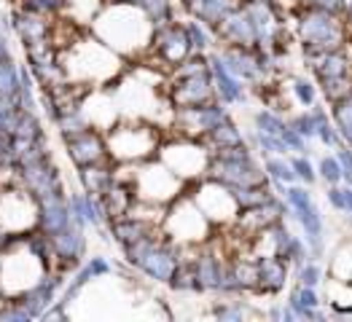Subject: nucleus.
Listing matches in <instances>:
<instances>
[{"mask_svg": "<svg viewBox=\"0 0 352 322\" xmlns=\"http://www.w3.org/2000/svg\"><path fill=\"white\" fill-rule=\"evenodd\" d=\"M91 35L100 38L105 46H111L116 54L129 57L148 49L153 25L146 19V14L138 5L129 3H108L89 25Z\"/></svg>", "mask_w": 352, "mask_h": 322, "instance_id": "f257e3e1", "label": "nucleus"}, {"mask_svg": "<svg viewBox=\"0 0 352 322\" xmlns=\"http://www.w3.org/2000/svg\"><path fill=\"white\" fill-rule=\"evenodd\" d=\"M108 156L118 164H140L156 156L162 146V132L156 124H148L143 118H126L116 121L108 132Z\"/></svg>", "mask_w": 352, "mask_h": 322, "instance_id": "f03ea898", "label": "nucleus"}, {"mask_svg": "<svg viewBox=\"0 0 352 322\" xmlns=\"http://www.w3.org/2000/svg\"><path fill=\"white\" fill-rule=\"evenodd\" d=\"M296 35L304 43V57H307V54H323V51L342 49L344 27L333 11L304 5L296 14Z\"/></svg>", "mask_w": 352, "mask_h": 322, "instance_id": "7ed1b4c3", "label": "nucleus"}, {"mask_svg": "<svg viewBox=\"0 0 352 322\" xmlns=\"http://www.w3.org/2000/svg\"><path fill=\"white\" fill-rule=\"evenodd\" d=\"M186 180L177 177L164 161L159 159H148L140 161L135 167V177H132V188H135V196L140 202H151V205H173L180 191H183Z\"/></svg>", "mask_w": 352, "mask_h": 322, "instance_id": "20e7f679", "label": "nucleus"}, {"mask_svg": "<svg viewBox=\"0 0 352 322\" xmlns=\"http://www.w3.org/2000/svg\"><path fill=\"white\" fill-rule=\"evenodd\" d=\"M159 161H164L177 177L183 180H202L207 175V167H210V159L212 153L207 150V146L197 137H180L170 140V143H162L156 150Z\"/></svg>", "mask_w": 352, "mask_h": 322, "instance_id": "39448f33", "label": "nucleus"}, {"mask_svg": "<svg viewBox=\"0 0 352 322\" xmlns=\"http://www.w3.org/2000/svg\"><path fill=\"white\" fill-rule=\"evenodd\" d=\"M38 226V199L22 185L0 191V229L8 234H28Z\"/></svg>", "mask_w": 352, "mask_h": 322, "instance_id": "423d86ee", "label": "nucleus"}, {"mask_svg": "<svg viewBox=\"0 0 352 322\" xmlns=\"http://www.w3.org/2000/svg\"><path fill=\"white\" fill-rule=\"evenodd\" d=\"M194 202L199 205V209L205 212V218L212 226H232L239 215V205L234 199V191L212 177H202L194 185Z\"/></svg>", "mask_w": 352, "mask_h": 322, "instance_id": "0eeeda50", "label": "nucleus"}, {"mask_svg": "<svg viewBox=\"0 0 352 322\" xmlns=\"http://www.w3.org/2000/svg\"><path fill=\"white\" fill-rule=\"evenodd\" d=\"M229 118H232L229 105L212 100V102H205V105L173 111V126H175V132L180 137H197V140H202L210 129H215L218 124H223Z\"/></svg>", "mask_w": 352, "mask_h": 322, "instance_id": "6e6552de", "label": "nucleus"}, {"mask_svg": "<svg viewBox=\"0 0 352 322\" xmlns=\"http://www.w3.org/2000/svg\"><path fill=\"white\" fill-rule=\"evenodd\" d=\"M205 177H212V180H218V183H223L229 188L258 185V183L269 180L264 172V164H258L256 156H250V159H221V156H212Z\"/></svg>", "mask_w": 352, "mask_h": 322, "instance_id": "1a4fd4ad", "label": "nucleus"}, {"mask_svg": "<svg viewBox=\"0 0 352 322\" xmlns=\"http://www.w3.org/2000/svg\"><path fill=\"white\" fill-rule=\"evenodd\" d=\"M62 143H65V150H67V159L76 167H87V164H97V161L111 159L105 132H100L94 126H87V129H81L76 135H65Z\"/></svg>", "mask_w": 352, "mask_h": 322, "instance_id": "9d476101", "label": "nucleus"}, {"mask_svg": "<svg viewBox=\"0 0 352 322\" xmlns=\"http://www.w3.org/2000/svg\"><path fill=\"white\" fill-rule=\"evenodd\" d=\"M215 100V87H212V76H191V78H170L167 87V102L173 111L180 108H194V105H205Z\"/></svg>", "mask_w": 352, "mask_h": 322, "instance_id": "9b49d317", "label": "nucleus"}, {"mask_svg": "<svg viewBox=\"0 0 352 322\" xmlns=\"http://www.w3.org/2000/svg\"><path fill=\"white\" fill-rule=\"evenodd\" d=\"M16 185L30 191L35 199H43V196H52V194H65V183H62V175L54 167L52 156L41 159L35 164H28V167H19Z\"/></svg>", "mask_w": 352, "mask_h": 322, "instance_id": "f8f14e48", "label": "nucleus"}, {"mask_svg": "<svg viewBox=\"0 0 352 322\" xmlns=\"http://www.w3.org/2000/svg\"><path fill=\"white\" fill-rule=\"evenodd\" d=\"M215 41L218 46H258V32L253 19L245 14V8H234L226 19H221L215 27Z\"/></svg>", "mask_w": 352, "mask_h": 322, "instance_id": "ddd939ff", "label": "nucleus"}, {"mask_svg": "<svg viewBox=\"0 0 352 322\" xmlns=\"http://www.w3.org/2000/svg\"><path fill=\"white\" fill-rule=\"evenodd\" d=\"M210 76H212V87H215V100L223 105H236L245 100V87L242 81L229 73V67L223 65V59L218 54H210Z\"/></svg>", "mask_w": 352, "mask_h": 322, "instance_id": "4468645a", "label": "nucleus"}, {"mask_svg": "<svg viewBox=\"0 0 352 322\" xmlns=\"http://www.w3.org/2000/svg\"><path fill=\"white\" fill-rule=\"evenodd\" d=\"M70 223V207H67V194H52L38 199V229L43 234H54Z\"/></svg>", "mask_w": 352, "mask_h": 322, "instance_id": "2eb2a0df", "label": "nucleus"}, {"mask_svg": "<svg viewBox=\"0 0 352 322\" xmlns=\"http://www.w3.org/2000/svg\"><path fill=\"white\" fill-rule=\"evenodd\" d=\"M97 199H100V207H102V212H105V223L129 215V209L138 202L135 188H132L129 183H121V180H113Z\"/></svg>", "mask_w": 352, "mask_h": 322, "instance_id": "dca6fc26", "label": "nucleus"}, {"mask_svg": "<svg viewBox=\"0 0 352 322\" xmlns=\"http://www.w3.org/2000/svg\"><path fill=\"white\" fill-rule=\"evenodd\" d=\"M258 264V288L256 293L264 295H277L285 282H288V261H283L280 255H264V258H256Z\"/></svg>", "mask_w": 352, "mask_h": 322, "instance_id": "f3484780", "label": "nucleus"}, {"mask_svg": "<svg viewBox=\"0 0 352 322\" xmlns=\"http://www.w3.org/2000/svg\"><path fill=\"white\" fill-rule=\"evenodd\" d=\"M11 27L19 35L22 43H32V41H46L49 38V30H52V19L49 16H41V14H32L28 8H14L11 14Z\"/></svg>", "mask_w": 352, "mask_h": 322, "instance_id": "a211bd4d", "label": "nucleus"}, {"mask_svg": "<svg viewBox=\"0 0 352 322\" xmlns=\"http://www.w3.org/2000/svg\"><path fill=\"white\" fill-rule=\"evenodd\" d=\"M67 207H70V220L78 226H91L100 229L105 223V212L100 207V199L94 194H67Z\"/></svg>", "mask_w": 352, "mask_h": 322, "instance_id": "6ab92c4d", "label": "nucleus"}, {"mask_svg": "<svg viewBox=\"0 0 352 322\" xmlns=\"http://www.w3.org/2000/svg\"><path fill=\"white\" fill-rule=\"evenodd\" d=\"M159 223H151V220H143L138 215H124V218H116V220H108V231L113 236V242H118L121 247L143 239L146 234L156 231Z\"/></svg>", "mask_w": 352, "mask_h": 322, "instance_id": "aec40b11", "label": "nucleus"}, {"mask_svg": "<svg viewBox=\"0 0 352 322\" xmlns=\"http://www.w3.org/2000/svg\"><path fill=\"white\" fill-rule=\"evenodd\" d=\"M78 180H81V188L87 194L100 196L116 180V161L113 159H105V161H97V164L78 167Z\"/></svg>", "mask_w": 352, "mask_h": 322, "instance_id": "412c9836", "label": "nucleus"}, {"mask_svg": "<svg viewBox=\"0 0 352 322\" xmlns=\"http://www.w3.org/2000/svg\"><path fill=\"white\" fill-rule=\"evenodd\" d=\"M202 143L207 146V150H210V153H218V150H223V148L242 146V143H248V140H245L242 129H239L234 121L229 118V121L218 124L215 129H210L205 137H202Z\"/></svg>", "mask_w": 352, "mask_h": 322, "instance_id": "4be33fe9", "label": "nucleus"}, {"mask_svg": "<svg viewBox=\"0 0 352 322\" xmlns=\"http://www.w3.org/2000/svg\"><path fill=\"white\" fill-rule=\"evenodd\" d=\"M232 191H234V199H236V205H239V209H250V207L266 205L269 199L280 196V194H274V188H272V180H266V183H258V185L232 188Z\"/></svg>", "mask_w": 352, "mask_h": 322, "instance_id": "5701e85b", "label": "nucleus"}, {"mask_svg": "<svg viewBox=\"0 0 352 322\" xmlns=\"http://www.w3.org/2000/svg\"><path fill=\"white\" fill-rule=\"evenodd\" d=\"M183 27H186V35H188L191 51H202V54H207L210 46L215 43V32H212V27L205 25L202 19H197V16H191L188 22H183Z\"/></svg>", "mask_w": 352, "mask_h": 322, "instance_id": "b1692460", "label": "nucleus"}, {"mask_svg": "<svg viewBox=\"0 0 352 322\" xmlns=\"http://www.w3.org/2000/svg\"><path fill=\"white\" fill-rule=\"evenodd\" d=\"M264 172L272 183H280V185H294L296 172L291 167V161L285 156H264Z\"/></svg>", "mask_w": 352, "mask_h": 322, "instance_id": "393cba45", "label": "nucleus"}, {"mask_svg": "<svg viewBox=\"0 0 352 322\" xmlns=\"http://www.w3.org/2000/svg\"><path fill=\"white\" fill-rule=\"evenodd\" d=\"M138 8L146 14V19L153 27L156 25H167V22L175 19V3L173 0H140Z\"/></svg>", "mask_w": 352, "mask_h": 322, "instance_id": "a878e982", "label": "nucleus"}, {"mask_svg": "<svg viewBox=\"0 0 352 322\" xmlns=\"http://www.w3.org/2000/svg\"><path fill=\"white\" fill-rule=\"evenodd\" d=\"M22 87V67L14 65V59H0V97H16Z\"/></svg>", "mask_w": 352, "mask_h": 322, "instance_id": "bb28decb", "label": "nucleus"}, {"mask_svg": "<svg viewBox=\"0 0 352 322\" xmlns=\"http://www.w3.org/2000/svg\"><path fill=\"white\" fill-rule=\"evenodd\" d=\"M250 314V309L242 301H218L212 303V317H218L221 322H239Z\"/></svg>", "mask_w": 352, "mask_h": 322, "instance_id": "cd10ccee", "label": "nucleus"}, {"mask_svg": "<svg viewBox=\"0 0 352 322\" xmlns=\"http://www.w3.org/2000/svg\"><path fill=\"white\" fill-rule=\"evenodd\" d=\"M253 140H256V150H261L264 156H288L291 153L280 135H266V132L253 129Z\"/></svg>", "mask_w": 352, "mask_h": 322, "instance_id": "c85d7f7f", "label": "nucleus"}, {"mask_svg": "<svg viewBox=\"0 0 352 322\" xmlns=\"http://www.w3.org/2000/svg\"><path fill=\"white\" fill-rule=\"evenodd\" d=\"M291 97H294V102H298L301 108H312L315 100H318V89H315L312 81H307V78H291Z\"/></svg>", "mask_w": 352, "mask_h": 322, "instance_id": "c756f323", "label": "nucleus"}, {"mask_svg": "<svg viewBox=\"0 0 352 322\" xmlns=\"http://www.w3.org/2000/svg\"><path fill=\"white\" fill-rule=\"evenodd\" d=\"M19 8H28L32 14H41V16H49L54 19L65 11V0H16Z\"/></svg>", "mask_w": 352, "mask_h": 322, "instance_id": "7c9ffc66", "label": "nucleus"}, {"mask_svg": "<svg viewBox=\"0 0 352 322\" xmlns=\"http://www.w3.org/2000/svg\"><path fill=\"white\" fill-rule=\"evenodd\" d=\"M253 121H256V129H258V132H266V135H283V129H285V124H288L277 111H258Z\"/></svg>", "mask_w": 352, "mask_h": 322, "instance_id": "2f4dec72", "label": "nucleus"}, {"mask_svg": "<svg viewBox=\"0 0 352 322\" xmlns=\"http://www.w3.org/2000/svg\"><path fill=\"white\" fill-rule=\"evenodd\" d=\"M318 177H323L328 185H339L344 175H342V164L336 156H325L323 161L318 164Z\"/></svg>", "mask_w": 352, "mask_h": 322, "instance_id": "473e14b6", "label": "nucleus"}, {"mask_svg": "<svg viewBox=\"0 0 352 322\" xmlns=\"http://www.w3.org/2000/svg\"><path fill=\"white\" fill-rule=\"evenodd\" d=\"M288 161H291V167H294L296 180H298V183H307V185H312V183L318 180V170L312 167V161H309L304 153H298V156L288 159Z\"/></svg>", "mask_w": 352, "mask_h": 322, "instance_id": "72a5a7b5", "label": "nucleus"}, {"mask_svg": "<svg viewBox=\"0 0 352 322\" xmlns=\"http://www.w3.org/2000/svg\"><path fill=\"white\" fill-rule=\"evenodd\" d=\"M280 137H283V143L288 146L291 153H304V150H307V137H304V135H298L291 124H285V129H283V135H280Z\"/></svg>", "mask_w": 352, "mask_h": 322, "instance_id": "f704fd0d", "label": "nucleus"}, {"mask_svg": "<svg viewBox=\"0 0 352 322\" xmlns=\"http://www.w3.org/2000/svg\"><path fill=\"white\" fill-rule=\"evenodd\" d=\"M318 282H320V266L318 264H301L298 266V285L318 288Z\"/></svg>", "mask_w": 352, "mask_h": 322, "instance_id": "c9c22d12", "label": "nucleus"}, {"mask_svg": "<svg viewBox=\"0 0 352 322\" xmlns=\"http://www.w3.org/2000/svg\"><path fill=\"white\" fill-rule=\"evenodd\" d=\"M323 146L328 148H339V135H336V129L328 124V116L320 118V124H318V135H315Z\"/></svg>", "mask_w": 352, "mask_h": 322, "instance_id": "e433bc0d", "label": "nucleus"}, {"mask_svg": "<svg viewBox=\"0 0 352 322\" xmlns=\"http://www.w3.org/2000/svg\"><path fill=\"white\" fill-rule=\"evenodd\" d=\"M304 5H312V8H323V11H333V14H339L342 8H344V3L342 0H301Z\"/></svg>", "mask_w": 352, "mask_h": 322, "instance_id": "4c0bfd02", "label": "nucleus"}, {"mask_svg": "<svg viewBox=\"0 0 352 322\" xmlns=\"http://www.w3.org/2000/svg\"><path fill=\"white\" fill-rule=\"evenodd\" d=\"M87 264H89V268H91V274H94V279L111 274V264H108L105 258H91V261H87Z\"/></svg>", "mask_w": 352, "mask_h": 322, "instance_id": "58836bf2", "label": "nucleus"}, {"mask_svg": "<svg viewBox=\"0 0 352 322\" xmlns=\"http://www.w3.org/2000/svg\"><path fill=\"white\" fill-rule=\"evenodd\" d=\"M339 164H342V175L347 177V180H352V153L350 150H339Z\"/></svg>", "mask_w": 352, "mask_h": 322, "instance_id": "ea45409f", "label": "nucleus"}, {"mask_svg": "<svg viewBox=\"0 0 352 322\" xmlns=\"http://www.w3.org/2000/svg\"><path fill=\"white\" fill-rule=\"evenodd\" d=\"M328 202L336 207V209H344V191L336 188V185H331L328 188Z\"/></svg>", "mask_w": 352, "mask_h": 322, "instance_id": "a19ab883", "label": "nucleus"}, {"mask_svg": "<svg viewBox=\"0 0 352 322\" xmlns=\"http://www.w3.org/2000/svg\"><path fill=\"white\" fill-rule=\"evenodd\" d=\"M0 59H11V51H8V41H6V35H3V30H0Z\"/></svg>", "mask_w": 352, "mask_h": 322, "instance_id": "79ce46f5", "label": "nucleus"}]
</instances>
